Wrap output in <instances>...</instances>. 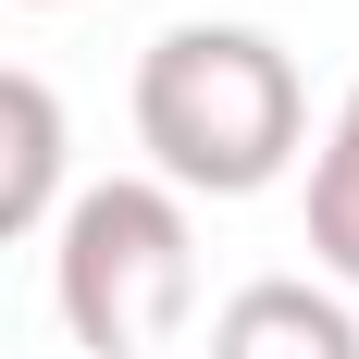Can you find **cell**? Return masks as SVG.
Wrapping results in <instances>:
<instances>
[{"label":"cell","mask_w":359,"mask_h":359,"mask_svg":"<svg viewBox=\"0 0 359 359\" xmlns=\"http://www.w3.org/2000/svg\"><path fill=\"white\" fill-rule=\"evenodd\" d=\"M62 149H74V137H62L50 74H13V62H0V248L62 211Z\"/></svg>","instance_id":"obj_4"},{"label":"cell","mask_w":359,"mask_h":359,"mask_svg":"<svg viewBox=\"0 0 359 359\" xmlns=\"http://www.w3.org/2000/svg\"><path fill=\"white\" fill-rule=\"evenodd\" d=\"M211 359H359V323L310 273H260L211 310Z\"/></svg>","instance_id":"obj_3"},{"label":"cell","mask_w":359,"mask_h":359,"mask_svg":"<svg viewBox=\"0 0 359 359\" xmlns=\"http://www.w3.org/2000/svg\"><path fill=\"white\" fill-rule=\"evenodd\" d=\"M310 260H323L334 285H359V87L334 100L323 161H310Z\"/></svg>","instance_id":"obj_5"},{"label":"cell","mask_w":359,"mask_h":359,"mask_svg":"<svg viewBox=\"0 0 359 359\" xmlns=\"http://www.w3.org/2000/svg\"><path fill=\"white\" fill-rule=\"evenodd\" d=\"M50 297H62V334H74L87 359H149L186 310H198L186 198L149 186V174H111V186H87V198H62Z\"/></svg>","instance_id":"obj_2"},{"label":"cell","mask_w":359,"mask_h":359,"mask_svg":"<svg viewBox=\"0 0 359 359\" xmlns=\"http://www.w3.org/2000/svg\"><path fill=\"white\" fill-rule=\"evenodd\" d=\"M25 13H62V0H25Z\"/></svg>","instance_id":"obj_6"},{"label":"cell","mask_w":359,"mask_h":359,"mask_svg":"<svg viewBox=\"0 0 359 359\" xmlns=\"http://www.w3.org/2000/svg\"><path fill=\"white\" fill-rule=\"evenodd\" d=\"M310 137V87L260 25H161L137 62V149L174 198H260Z\"/></svg>","instance_id":"obj_1"}]
</instances>
